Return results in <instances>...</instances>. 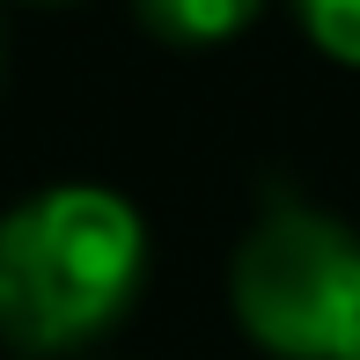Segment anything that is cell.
<instances>
[{
  "label": "cell",
  "instance_id": "obj_1",
  "mask_svg": "<svg viewBox=\"0 0 360 360\" xmlns=\"http://www.w3.org/2000/svg\"><path fill=\"white\" fill-rule=\"evenodd\" d=\"M147 287V221L125 191L67 176L0 214V346L81 360Z\"/></svg>",
  "mask_w": 360,
  "mask_h": 360
},
{
  "label": "cell",
  "instance_id": "obj_2",
  "mask_svg": "<svg viewBox=\"0 0 360 360\" xmlns=\"http://www.w3.org/2000/svg\"><path fill=\"white\" fill-rule=\"evenodd\" d=\"M228 309L272 360H360V228L272 199L228 257Z\"/></svg>",
  "mask_w": 360,
  "mask_h": 360
},
{
  "label": "cell",
  "instance_id": "obj_3",
  "mask_svg": "<svg viewBox=\"0 0 360 360\" xmlns=\"http://www.w3.org/2000/svg\"><path fill=\"white\" fill-rule=\"evenodd\" d=\"M140 22L155 30L162 44H191V52H206V44H228L243 37V30L265 15V0H133Z\"/></svg>",
  "mask_w": 360,
  "mask_h": 360
},
{
  "label": "cell",
  "instance_id": "obj_4",
  "mask_svg": "<svg viewBox=\"0 0 360 360\" xmlns=\"http://www.w3.org/2000/svg\"><path fill=\"white\" fill-rule=\"evenodd\" d=\"M294 22L331 67L360 74V0H294Z\"/></svg>",
  "mask_w": 360,
  "mask_h": 360
},
{
  "label": "cell",
  "instance_id": "obj_5",
  "mask_svg": "<svg viewBox=\"0 0 360 360\" xmlns=\"http://www.w3.org/2000/svg\"><path fill=\"white\" fill-rule=\"evenodd\" d=\"M30 8H81V0H30Z\"/></svg>",
  "mask_w": 360,
  "mask_h": 360
},
{
  "label": "cell",
  "instance_id": "obj_6",
  "mask_svg": "<svg viewBox=\"0 0 360 360\" xmlns=\"http://www.w3.org/2000/svg\"><path fill=\"white\" fill-rule=\"evenodd\" d=\"M81 360H96V353H81Z\"/></svg>",
  "mask_w": 360,
  "mask_h": 360
}]
</instances>
